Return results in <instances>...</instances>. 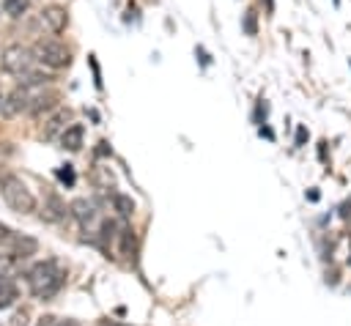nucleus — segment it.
I'll return each mask as SVG.
<instances>
[{
	"mask_svg": "<svg viewBox=\"0 0 351 326\" xmlns=\"http://www.w3.org/2000/svg\"><path fill=\"white\" fill-rule=\"evenodd\" d=\"M348 263H351V258H348Z\"/></svg>",
	"mask_w": 351,
	"mask_h": 326,
	"instance_id": "27",
	"label": "nucleus"
},
{
	"mask_svg": "<svg viewBox=\"0 0 351 326\" xmlns=\"http://www.w3.org/2000/svg\"><path fill=\"white\" fill-rule=\"evenodd\" d=\"M36 249H38V241L36 238H30V236H14L5 244V252L0 255V274H8V268H14L22 260H27L30 255H36Z\"/></svg>",
	"mask_w": 351,
	"mask_h": 326,
	"instance_id": "5",
	"label": "nucleus"
},
{
	"mask_svg": "<svg viewBox=\"0 0 351 326\" xmlns=\"http://www.w3.org/2000/svg\"><path fill=\"white\" fill-rule=\"evenodd\" d=\"M41 219L44 222H60L66 214H69V208H66V203L58 197V195H47L44 197V203H41Z\"/></svg>",
	"mask_w": 351,
	"mask_h": 326,
	"instance_id": "9",
	"label": "nucleus"
},
{
	"mask_svg": "<svg viewBox=\"0 0 351 326\" xmlns=\"http://www.w3.org/2000/svg\"><path fill=\"white\" fill-rule=\"evenodd\" d=\"M52 326H80L77 321H71V318H63V321H55Z\"/></svg>",
	"mask_w": 351,
	"mask_h": 326,
	"instance_id": "24",
	"label": "nucleus"
},
{
	"mask_svg": "<svg viewBox=\"0 0 351 326\" xmlns=\"http://www.w3.org/2000/svg\"><path fill=\"white\" fill-rule=\"evenodd\" d=\"M69 121H71V110H58L55 115L47 118V123H44V129H41V137H44V140H55V137H60V134L66 131Z\"/></svg>",
	"mask_w": 351,
	"mask_h": 326,
	"instance_id": "8",
	"label": "nucleus"
},
{
	"mask_svg": "<svg viewBox=\"0 0 351 326\" xmlns=\"http://www.w3.org/2000/svg\"><path fill=\"white\" fill-rule=\"evenodd\" d=\"M38 25L44 27V30H49V33H63L66 30V25H69V14H66V8L63 5H47V8H41V14H38Z\"/></svg>",
	"mask_w": 351,
	"mask_h": 326,
	"instance_id": "6",
	"label": "nucleus"
},
{
	"mask_svg": "<svg viewBox=\"0 0 351 326\" xmlns=\"http://www.w3.org/2000/svg\"><path fill=\"white\" fill-rule=\"evenodd\" d=\"M63 279H66V274L55 260H38L25 271L27 290L36 299H52L63 288Z\"/></svg>",
	"mask_w": 351,
	"mask_h": 326,
	"instance_id": "1",
	"label": "nucleus"
},
{
	"mask_svg": "<svg viewBox=\"0 0 351 326\" xmlns=\"http://www.w3.org/2000/svg\"><path fill=\"white\" fill-rule=\"evenodd\" d=\"M101 326H118V323H112V321H101Z\"/></svg>",
	"mask_w": 351,
	"mask_h": 326,
	"instance_id": "26",
	"label": "nucleus"
},
{
	"mask_svg": "<svg viewBox=\"0 0 351 326\" xmlns=\"http://www.w3.org/2000/svg\"><path fill=\"white\" fill-rule=\"evenodd\" d=\"M340 219H346V222H351V197L340 205Z\"/></svg>",
	"mask_w": 351,
	"mask_h": 326,
	"instance_id": "19",
	"label": "nucleus"
},
{
	"mask_svg": "<svg viewBox=\"0 0 351 326\" xmlns=\"http://www.w3.org/2000/svg\"><path fill=\"white\" fill-rule=\"evenodd\" d=\"M244 33H247V36H255V33H258V14H255L252 8L244 14Z\"/></svg>",
	"mask_w": 351,
	"mask_h": 326,
	"instance_id": "16",
	"label": "nucleus"
},
{
	"mask_svg": "<svg viewBox=\"0 0 351 326\" xmlns=\"http://www.w3.org/2000/svg\"><path fill=\"white\" fill-rule=\"evenodd\" d=\"M69 214H71L85 230H93V225L99 222V211H96V205H93L90 200H85V197L74 200V203L69 205Z\"/></svg>",
	"mask_w": 351,
	"mask_h": 326,
	"instance_id": "7",
	"label": "nucleus"
},
{
	"mask_svg": "<svg viewBox=\"0 0 351 326\" xmlns=\"http://www.w3.org/2000/svg\"><path fill=\"white\" fill-rule=\"evenodd\" d=\"M90 68H93V77H96V88H101V74H99V63L93 60V55H90Z\"/></svg>",
	"mask_w": 351,
	"mask_h": 326,
	"instance_id": "21",
	"label": "nucleus"
},
{
	"mask_svg": "<svg viewBox=\"0 0 351 326\" xmlns=\"http://www.w3.org/2000/svg\"><path fill=\"white\" fill-rule=\"evenodd\" d=\"M27 310H19V312H14V318H11V326H27L30 321H27Z\"/></svg>",
	"mask_w": 351,
	"mask_h": 326,
	"instance_id": "18",
	"label": "nucleus"
},
{
	"mask_svg": "<svg viewBox=\"0 0 351 326\" xmlns=\"http://www.w3.org/2000/svg\"><path fill=\"white\" fill-rule=\"evenodd\" d=\"M0 192H3L5 205H8L11 211H16V214H33V211L38 208L33 192H30L27 184H25L22 178H16V175H5L3 184H0Z\"/></svg>",
	"mask_w": 351,
	"mask_h": 326,
	"instance_id": "2",
	"label": "nucleus"
},
{
	"mask_svg": "<svg viewBox=\"0 0 351 326\" xmlns=\"http://www.w3.org/2000/svg\"><path fill=\"white\" fill-rule=\"evenodd\" d=\"M14 238V230L5 225V222H0V249H5V244Z\"/></svg>",
	"mask_w": 351,
	"mask_h": 326,
	"instance_id": "17",
	"label": "nucleus"
},
{
	"mask_svg": "<svg viewBox=\"0 0 351 326\" xmlns=\"http://www.w3.org/2000/svg\"><path fill=\"white\" fill-rule=\"evenodd\" d=\"M304 137H307V129L299 126V129H296V145H304Z\"/></svg>",
	"mask_w": 351,
	"mask_h": 326,
	"instance_id": "22",
	"label": "nucleus"
},
{
	"mask_svg": "<svg viewBox=\"0 0 351 326\" xmlns=\"http://www.w3.org/2000/svg\"><path fill=\"white\" fill-rule=\"evenodd\" d=\"M55 321H58V318H52V315H44V318H38V323H36V326H52Z\"/></svg>",
	"mask_w": 351,
	"mask_h": 326,
	"instance_id": "23",
	"label": "nucleus"
},
{
	"mask_svg": "<svg viewBox=\"0 0 351 326\" xmlns=\"http://www.w3.org/2000/svg\"><path fill=\"white\" fill-rule=\"evenodd\" d=\"M58 175H60V181L74 184V173H71V167H69V164H66V170H58Z\"/></svg>",
	"mask_w": 351,
	"mask_h": 326,
	"instance_id": "20",
	"label": "nucleus"
},
{
	"mask_svg": "<svg viewBox=\"0 0 351 326\" xmlns=\"http://www.w3.org/2000/svg\"><path fill=\"white\" fill-rule=\"evenodd\" d=\"M27 5H30V0H3V11L8 14V16H22L25 11H27Z\"/></svg>",
	"mask_w": 351,
	"mask_h": 326,
	"instance_id": "13",
	"label": "nucleus"
},
{
	"mask_svg": "<svg viewBox=\"0 0 351 326\" xmlns=\"http://www.w3.org/2000/svg\"><path fill=\"white\" fill-rule=\"evenodd\" d=\"M36 58H33V49L30 47H22V44H8L0 55V68L11 77H22L33 68Z\"/></svg>",
	"mask_w": 351,
	"mask_h": 326,
	"instance_id": "4",
	"label": "nucleus"
},
{
	"mask_svg": "<svg viewBox=\"0 0 351 326\" xmlns=\"http://www.w3.org/2000/svg\"><path fill=\"white\" fill-rule=\"evenodd\" d=\"M30 49H33L36 63L44 66V68L60 71V68H66V66L71 63V52H69V47H66L63 41H58V38H38Z\"/></svg>",
	"mask_w": 351,
	"mask_h": 326,
	"instance_id": "3",
	"label": "nucleus"
},
{
	"mask_svg": "<svg viewBox=\"0 0 351 326\" xmlns=\"http://www.w3.org/2000/svg\"><path fill=\"white\" fill-rule=\"evenodd\" d=\"M121 252L126 258H132L134 252V236H132V227H121Z\"/></svg>",
	"mask_w": 351,
	"mask_h": 326,
	"instance_id": "15",
	"label": "nucleus"
},
{
	"mask_svg": "<svg viewBox=\"0 0 351 326\" xmlns=\"http://www.w3.org/2000/svg\"><path fill=\"white\" fill-rule=\"evenodd\" d=\"M82 137H85L82 123H71V126H66V131L60 134V145H63L66 151H80V148H82Z\"/></svg>",
	"mask_w": 351,
	"mask_h": 326,
	"instance_id": "10",
	"label": "nucleus"
},
{
	"mask_svg": "<svg viewBox=\"0 0 351 326\" xmlns=\"http://www.w3.org/2000/svg\"><path fill=\"white\" fill-rule=\"evenodd\" d=\"M16 299V282L11 274H0V310Z\"/></svg>",
	"mask_w": 351,
	"mask_h": 326,
	"instance_id": "11",
	"label": "nucleus"
},
{
	"mask_svg": "<svg viewBox=\"0 0 351 326\" xmlns=\"http://www.w3.org/2000/svg\"><path fill=\"white\" fill-rule=\"evenodd\" d=\"M55 104H58V96H52V93H49V96H44V93H41V96H38V99L33 101V107H30L27 112H30V115H41V112L52 110Z\"/></svg>",
	"mask_w": 351,
	"mask_h": 326,
	"instance_id": "12",
	"label": "nucleus"
},
{
	"mask_svg": "<svg viewBox=\"0 0 351 326\" xmlns=\"http://www.w3.org/2000/svg\"><path fill=\"white\" fill-rule=\"evenodd\" d=\"M3 99H5V93L0 90V115H3Z\"/></svg>",
	"mask_w": 351,
	"mask_h": 326,
	"instance_id": "25",
	"label": "nucleus"
},
{
	"mask_svg": "<svg viewBox=\"0 0 351 326\" xmlns=\"http://www.w3.org/2000/svg\"><path fill=\"white\" fill-rule=\"evenodd\" d=\"M112 203H115V211H118L121 216H132V211H134V203H132L126 195H115V197H112Z\"/></svg>",
	"mask_w": 351,
	"mask_h": 326,
	"instance_id": "14",
	"label": "nucleus"
}]
</instances>
